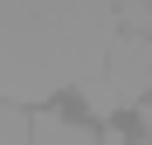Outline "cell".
I'll list each match as a JSON object with an SVG mask.
<instances>
[{
    "instance_id": "obj_4",
    "label": "cell",
    "mask_w": 152,
    "mask_h": 145,
    "mask_svg": "<svg viewBox=\"0 0 152 145\" xmlns=\"http://www.w3.org/2000/svg\"><path fill=\"white\" fill-rule=\"evenodd\" d=\"M132 138H138V145H152V97L132 111Z\"/></svg>"
},
{
    "instance_id": "obj_5",
    "label": "cell",
    "mask_w": 152,
    "mask_h": 145,
    "mask_svg": "<svg viewBox=\"0 0 152 145\" xmlns=\"http://www.w3.org/2000/svg\"><path fill=\"white\" fill-rule=\"evenodd\" d=\"M97 145H138V138L124 131V125H104V138H97Z\"/></svg>"
},
{
    "instance_id": "obj_3",
    "label": "cell",
    "mask_w": 152,
    "mask_h": 145,
    "mask_svg": "<svg viewBox=\"0 0 152 145\" xmlns=\"http://www.w3.org/2000/svg\"><path fill=\"white\" fill-rule=\"evenodd\" d=\"M118 28H145L152 35V0H118Z\"/></svg>"
},
{
    "instance_id": "obj_1",
    "label": "cell",
    "mask_w": 152,
    "mask_h": 145,
    "mask_svg": "<svg viewBox=\"0 0 152 145\" xmlns=\"http://www.w3.org/2000/svg\"><path fill=\"white\" fill-rule=\"evenodd\" d=\"M145 97H152V35L145 28H118L104 62L83 76V104L97 117H111V111H138Z\"/></svg>"
},
{
    "instance_id": "obj_2",
    "label": "cell",
    "mask_w": 152,
    "mask_h": 145,
    "mask_svg": "<svg viewBox=\"0 0 152 145\" xmlns=\"http://www.w3.org/2000/svg\"><path fill=\"white\" fill-rule=\"evenodd\" d=\"M104 125H90L83 111H62V104H35V145H97Z\"/></svg>"
}]
</instances>
